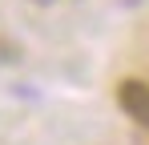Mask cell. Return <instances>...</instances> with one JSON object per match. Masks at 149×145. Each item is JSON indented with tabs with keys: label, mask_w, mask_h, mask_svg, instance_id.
<instances>
[{
	"label": "cell",
	"mask_w": 149,
	"mask_h": 145,
	"mask_svg": "<svg viewBox=\"0 0 149 145\" xmlns=\"http://www.w3.org/2000/svg\"><path fill=\"white\" fill-rule=\"evenodd\" d=\"M117 105L125 109V117H133L141 129H149V81L129 77L117 85Z\"/></svg>",
	"instance_id": "obj_1"
},
{
	"label": "cell",
	"mask_w": 149,
	"mask_h": 145,
	"mask_svg": "<svg viewBox=\"0 0 149 145\" xmlns=\"http://www.w3.org/2000/svg\"><path fill=\"white\" fill-rule=\"evenodd\" d=\"M36 4H52V0H36Z\"/></svg>",
	"instance_id": "obj_2"
}]
</instances>
